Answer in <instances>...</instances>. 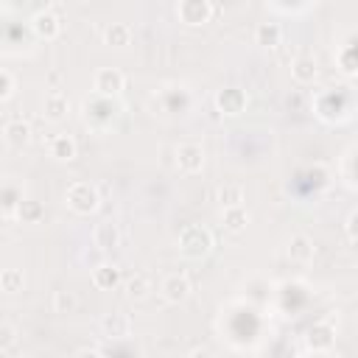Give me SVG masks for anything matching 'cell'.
<instances>
[{"label": "cell", "mask_w": 358, "mask_h": 358, "mask_svg": "<svg viewBox=\"0 0 358 358\" xmlns=\"http://www.w3.org/2000/svg\"><path fill=\"white\" fill-rule=\"evenodd\" d=\"M313 106H316V115L322 117V120H327V123H336V120H347L350 117V112H352V98H350V92H319L316 95V101H313Z\"/></svg>", "instance_id": "cell-1"}, {"label": "cell", "mask_w": 358, "mask_h": 358, "mask_svg": "<svg viewBox=\"0 0 358 358\" xmlns=\"http://www.w3.org/2000/svg\"><path fill=\"white\" fill-rule=\"evenodd\" d=\"M64 201H67V207H70L73 213L90 215V213H95V210L101 207V193H98V187L90 185V182H73V185L67 187V193H64Z\"/></svg>", "instance_id": "cell-2"}, {"label": "cell", "mask_w": 358, "mask_h": 358, "mask_svg": "<svg viewBox=\"0 0 358 358\" xmlns=\"http://www.w3.org/2000/svg\"><path fill=\"white\" fill-rule=\"evenodd\" d=\"M210 249H213L210 229H204L199 224H190V227L182 229V235H179V252L185 257H204V255H210Z\"/></svg>", "instance_id": "cell-3"}, {"label": "cell", "mask_w": 358, "mask_h": 358, "mask_svg": "<svg viewBox=\"0 0 358 358\" xmlns=\"http://www.w3.org/2000/svg\"><path fill=\"white\" fill-rule=\"evenodd\" d=\"M117 115H120V106L106 95H92V98L84 101V117L92 129L98 126V117H103V129H106Z\"/></svg>", "instance_id": "cell-4"}, {"label": "cell", "mask_w": 358, "mask_h": 358, "mask_svg": "<svg viewBox=\"0 0 358 358\" xmlns=\"http://www.w3.org/2000/svg\"><path fill=\"white\" fill-rule=\"evenodd\" d=\"M176 17H179L187 28L207 25L210 17H213V3H210V0H179V6H176Z\"/></svg>", "instance_id": "cell-5"}, {"label": "cell", "mask_w": 358, "mask_h": 358, "mask_svg": "<svg viewBox=\"0 0 358 358\" xmlns=\"http://www.w3.org/2000/svg\"><path fill=\"white\" fill-rule=\"evenodd\" d=\"M126 87V76L117 67H101L92 76V90L95 95H106V98H117Z\"/></svg>", "instance_id": "cell-6"}, {"label": "cell", "mask_w": 358, "mask_h": 358, "mask_svg": "<svg viewBox=\"0 0 358 358\" xmlns=\"http://www.w3.org/2000/svg\"><path fill=\"white\" fill-rule=\"evenodd\" d=\"M333 344H336V327L330 322H316L308 330V336H305V350L308 352H316V355L330 352Z\"/></svg>", "instance_id": "cell-7"}, {"label": "cell", "mask_w": 358, "mask_h": 358, "mask_svg": "<svg viewBox=\"0 0 358 358\" xmlns=\"http://www.w3.org/2000/svg\"><path fill=\"white\" fill-rule=\"evenodd\" d=\"M173 154H176V168L182 173H199L204 168V148L199 143H179Z\"/></svg>", "instance_id": "cell-8"}, {"label": "cell", "mask_w": 358, "mask_h": 358, "mask_svg": "<svg viewBox=\"0 0 358 358\" xmlns=\"http://www.w3.org/2000/svg\"><path fill=\"white\" fill-rule=\"evenodd\" d=\"M246 101L249 98H246V92L241 87H224V90L215 92V109L221 115H229V117L241 115L246 109Z\"/></svg>", "instance_id": "cell-9"}, {"label": "cell", "mask_w": 358, "mask_h": 358, "mask_svg": "<svg viewBox=\"0 0 358 358\" xmlns=\"http://www.w3.org/2000/svg\"><path fill=\"white\" fill-rule=\"evenodd\" d=\"M159 294H162L165 302L179 305V302H185V299L193 294V282H190L185 274H168V277L162 280V285H159Z\"/></svg>", "instance_id": "cell-10"}, {"label": "cell", "mask_w": 358, "mask_h": 358, "mask_svg": "<svg viewBox=\"0 0 358 358\" xmlns=\"http://www.w3.org/2000/svg\"><path fill=\"white\" fill-rule=\"evenodd\" d=\"M31 28H34V34H36L39 39L53 42V39H59V34H62V17L53 14V11H39V14H34Z\"/></svg>", "instance_id": "cell-11"}, {"label": "cell", "mask_w": 358, "mask_h": 358, "mask_svg": "<svg viewBox=\"0 0 358 358\" xmlns=\"http://www.w3.org/2000/svg\"><path fill=\"white\" fill-rule=\"evenodd\" d=\"M285 255H288V260H291V263L305 266V263H310V260H313L316 246H313V241H310L308 235L296 232V235H291V238H288V243H285Z\"/></svg>", "instance_id": "cell-12"}, {"label": "cell", "mask_w": 358, "mask_h": 358, "mask_svg": "<svg viewBox=\"0 0 358 358\" xmlns=\"http://www.w3.org/2000/svg\"><path fill=\"white\" fill-rule=\"evenodd\" d=\"M101 333H103L106 338H129V336H131V319H129L126 313H120V310L106 313V316L101 319Z\"/></svg>", "instance_id": "cell-13"}, {"label": "cell", "mask_w": 358, "mask_h": 358, "mask_svg": "<svg viewBox=\"0 0 358 358\" xmlns=\"http://www.w3.org/2000/svg\"><path fill=\"white\" fill-rule=\"evenodd\" d=\"M92 243L101 249V252H109V249H115L117 243H120V229H117V224L115 221H101V224H95V229H92Z\"/></svg>", "instance_id": "cell-14"}, {"label": "cell", "mask_w": 358, "mask_h": 358, "mask_svg": "<svg viewBox=\"0 0 358 358\" xmlns=\"http://www.w3.org/2000/svg\"><path fill=\"white\" fill-rule=\"evenodd\" d=\"M249 210L243 204H232V207H221V227L227 232H243L249 224Z\"/></svg>", "instance_id": "cell-15"}, {"label": "cell", "mask_w": 358, "mask_h": 358, "mask_svg": "<svg viewBox=\"0 0 358 358\" xmlns=\"http://www.w3.org/2000/svg\"><path fill=\"white\" fill-rule=\"evenodd\" d=\"M48 154H50L53 159H59V162H70V159H76L78 145H76V140H73L70 134H56V137H50V143H48Z\"/></svg>", "instance_id": "cell-16"}, {"label": "cell", "mask_w": 358, "mask_h": 358, "mask_svg": "<svg viewBox=\"0 0 358 358\" xmlns=\"http://www.w3.org/2000/svg\"><path fill=\"white\" fill-rule=\"evenodd\" d=\"M67 109H70V101H67V95L62 92V90H50L48 95H45V103H42V112H45V117L48 120H62L64 115H67Z\"/></svg>", "instance_id": "cell-17"}, {"label": "cell", "mask_w": 358, "mask_h": 358, "mask_svg": "<svg viewBox=\"0 0 358 358\" xmlns=\"http://www.w3.org/2000/svg\"><path fill=\"white\" fill-rule=\"evenodd\" d=\"M120 280H123V274H120V268L112 266V263H101V266L92 271V285H95L98 291H112V288L120 285Z\"/></svg>", "instance_id": "cell-18"}, {"label": "cell", "mask_w": 358, "mask_h": 358, "mask_svg": "<svg viewBox=\"0 0 358 358\" xmlns=\"http://www.w3.org/2000/svg\"><path fill=\"white\" fill-rule=\"evenodd\" d=\"M316 76H319V67H316V59H313V56H299V59H294V64H291V78H294L296 84H313Z\"/></svg>", "instance_id": "cell-19"}, {"label": "cell", "mask_w": 358, "mask_h": 358, "mask_svg": "<svg viewBox=\"0 0 358 358\" xmlns=\"http://www.w3.org/2000/svg\"><path fill=\"white\" fill-rule=\"evenodd\" d=\"M3 140H6L11 148H22V145H28V140H31V126H28L25 120H8V123L3 126Z\"/></svg>", "instance_id": "cell-20"}, {"label": "cell", "mask_w": 358, "mask_h": 358, "mask_svg": "<svg viewBox=\"0 0 358 358\" xmlns=\"http://www.w3.org/2000/svg\"><path fill=\"white\" fill-rule=\"evenodd\" d=\"M215 201H218V207L243 204V201H246V190H243V185H238V182H224V185L215 190Z\"/></svg>", "instance_id": "cell-21"}, {"label": "cell", "mask_w": 358, "mask_h": 358, "mask_svg": "<svg viewBox=\"0 0 358 358\" xmlns=\"http://www.w3.org/2000/svg\"><path fill=\"white\" fill-rule=\"evenodd\" d=\"M255 42L260 48H277L282 42V28L277 22H260L255 28Z\"/></svg>", "instance_id": "cell-22"}, {"label": "cell", "mask_w": 358, "mask_h": 358, "mask_svg": "<svg viewBox=\"0 0 358 358\" xmlns=\"http://www.w3.org/2000/svg\"><path fill=\"white\" fill-rule=\"evenodd\" d=\"M14 215L22 221V224H39L45 218V207L36 201V199H20Z\"/></svg>", "instance_id": "cell-23"}, {"label": "cell", "mask_w": 358, "mask_h": 358, "mask_svg": "<svg viewBox=\"0 0 358 358\" xmlns=\"http://www.w3.org/2000/svg\"><path fill=\"white\" fill-rule=\"evenodd\" d=\"M103 42L109 48H126L131 45V25L126 22H112L106 31H103Z\"/></svg>", "instance_id": "cell-24"}, {"label": "cell", "mask_w": 358, "mask_h": 358, "mask_svg": "<svg viewBox=\"0 0 358 358\" xmlns=\"http://www.w3.org/2000/svg\"><path fill=\"white\" fill-rule=\"evenodd\" d=\"M336 64H338V70H341L347 78L355 76V70H358V59H355V42H352V39L336 50Z\"/></svg>", "instance_id": "cell-25"}, {"label": "cell", "mask_w": 358, "mask_h": 358, "mask_svg": "<svg viewBox=\"0 0 358 358\" xmlns=\"http://www.w3.org/2000/svg\"><path fill=\"white\" fill-rule=\"evenodd\" d=\"M126 294H129V299H134V302H143V299H148V294H151V277L148 274H131L129 280H126Z\"/></svg>", "instance_id": "cell-26"}, {"label": "cell", "mask_w": 358, "mask_h": 358, "mask_svg": "<svg viewBox=\"0 0 358 358\" xmlns=\"http://www.w3.org/2000/svg\"><path fill=\"white\" fill-rule=\"evenodd\" d=\"M25 288V274L22 268H3L0 271V291L6 294H20Z\"/></svg>", "instance_id": "cell-27"}, {"label": "cell", "mask_w": 358, "mask_h": 358, "mask_svg": "<svg viewBox=\"0 0 358 358\" xmlns=\"http://www.w3.org/2000/svg\"><path fill=\"white\" fill-rule=\"evenodd\" d=\"M78 308V299L73 291H56L53 294V310L56 313H73Z\"/></svg>", "instance_id": "cell-28"}, {"label": "cell", "mask_w": 358, "mask_h": 358, "mask_svg": "<svg viewBox=\"0 0 358 358\" xmlns=\"http://www.w3.org/2000/svg\"><path fill=\"white\" fill-rule=\"evenodd\" d=\"M17 338H20V330L14 324H8V322H0V350L3 352L14 350L17 347Z\"/></svg>", "instance_id": "cell-29"}, {"label": "cell", "mask_w": 358, "mask_h": 358, "mask_svg": "<svg viewBox=\"0 0 358 358\" xmlns=\"http://www.w3.org/2000/svg\"><path fill=\"white\" fill-rule=\"evenodd\" d=\"M341 173H344V185L352 190L355 187V148H347V154L341 159Z\"/></svg>", "instance_id": "cell-30"}, {"label": "cell", "mask_w": 358, "mask_h": 358, "mask_svg": "<svg viewBox=\"0 0 358 358\" xmlns=\"http://www.w3.org/2000/svg\"><path fill=\"white\" fill-rule=\"evenodd\" d=\"M355 221H358V213L350 210V213H347V221H344V232H347V243H350V246H355V241H358V238H355Z\"/></svg>", "instance_id": "cell-31"}, {"label": "cell", "mask_w": 358, "mask_h": 358, "mask_svg": "<svg viewBox=\"0 0 358 358\" xmlns=\"http://www.w3.org/2000/svg\"><path fill=\"white\" fill-rule=\"evenodd\" d=\"M11 92H14V78H11V73L0 70V101H6Z\"/></svg>", "instance_id": "cell-32"}, {"label": "cell", "mask_w": 358, "mask_h": 358, "mask_svg": "<svg viewBox=\"0 0 358 358\" xmlns=\"http://www.w3.org/2000/svg\"><path fill=\"white\" fill-rule=\"evenodd\" d=\"M28 6L34 8V14H39V11H50L53 0H28Z\"/></svg>", "instance_id": "cell-33"}]
</instances>
